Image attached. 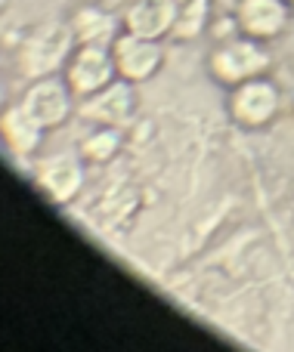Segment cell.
<instances>
[{
  "mask_svg": "<svg viewBox=\"0 0 294 352\" xmlns=\"http://www.w3.org/2000/svg\"><path fill=\"white\" fill-rule=\"evenodd\" d=\"M74 47H78V41H74V31H72V25H68V19L65 22H59V19L43 22L19 43L16 68H19V74L28 80L59 74V72H65Z\"/></svg>",
  "mask_w": 294,
  "mask_h": 352,
  "instance_id": "obj_1",
  "label": "cell"
},
{
  "mask_svg": "<svg viewBox=\"0 0 294 352\" xmlns=\"http://www.w3.org/2000/svg\"><path fill=\"white\" fill-rule=\"evenodd\" d=\"M273 65V56L266 50L264 41H254L248 34H229V37H220L214 50L208 56V72L217 84L223 87H239L251 78H260L266 74Z\"/></svg>",
  "mask_w": 294,
  "mask_h": 352,
  "instance_id": "obj_2",
  "label": "cell"
},
{
  "mask_svg": "<svg viewBox=\"0 0 294 352\" xmlns=\"http://www.w3.org/2000/svg\"><path fill=\"white\" fill-rule=\"evenodd\" d=\"M62 78L68 80V87H72V93L78 99L93 96L96 90L109 87L112 80L118 78V65H115V56H112V47L78 43Z\"/></svg>",
  "mask_w": 294,
  "mask_h": 352,
  "instance_id": "obj_3",
  "label": "cell"
},
{
  "mask_svg": "<svg viewBox=\"0 0 294 352\" xmlns=\"http://www.w3.org/2000/svg\"><path fill=\"white\" fill-rule=\"evenodd\" d=\"M279 102H282L279 87L273 84L266 74L251 78L229 90V115H233V121L239 124V127H248V130L266 127V124L276 118Z\"/></svg>",
  "mask_w": 294,
  "mask_h": 352,
  "instance_id": "obj_4",
  "label": "cell"
},
{
  "mask_svg": "<svg viewBox=\"0 0 294 352\" xmlns=\"http://www.w3.org/2000/svg\"><path fill=\"white\" fill-rule=\"evenodd\" d=\"M22 109L28 111L43 130H56L72 115L74 93L65 78H56V74L37 78V80H31V87L22 93Z\"/></svg>",
  "mask_w": 294,
  "mask_h": 352,
  "instance_id": "obj_5",
  "label": "cell"
},
{
  "mask_svg": "<svg viewBox=\"0 0 294 352\" xmlns=\"http://www.w3.org/2000/svg\"><path fill=\"white\" fill-rule=\"evenodd\" d=\"M112 56L118 65V78L130 80V84H146L165 65V47L161 41H149V37H136L121 28V34L112 43Z\"/></svg>",
  "mask_w": 294,
  "mask_h": 352,
  "instance_id": "obj_6",
  "label": "cell"
},
{
  "mask_svg": "<svg viewBox=\"0 0 294 352\" xmlns=\"http://www.w3.org/2000/svg\"><path fill=\"white\" fill-rule=\"evenodd\" d=\"M134 87L136 84H130V80L115 78L109 87L81 99V118L96 124V127H124V124H130L136 111Z\"/></svg>",
  "mask_w": 294,
  "mask_h": 352,
  "instance_id": "obj_7",
  "label": "cell"
},
{
  "mask_svg": "<svg viewBox=\"0 0 294 352\" xmlns=\"http://www.w3.org/2000/svg\"><path fill=\"white\" fill-rule=\"evenodd\" d=\"M233 19L242 34L266 43V41H276L288 28L291 6L288 0H235Z\"/></svg>",
  "mask_w": 294,
  "mask_h": 352,
  "instance_id": "obj_8",
  "label": "cell"
},
{
  "mask_svg": "<svg viewBox=\"0 0 294 352\" xmlns=\"http://www.w3.org/2000/svg\"><path fill=\"white\" fill-rule=\"evenodd\" d=\"M84 161V158H81ZM72 155H50L37 161L34 182L53 204H68L84 186V164Z\"/></svg>",
  "mask_w": 294,
  "mask_h": 352,
  "instance_id": "obj_9",
  "label": "cell"
},
{
  "mask_svg": "<svg viewBox=\"0 0 294 352\" xmlns=\"http://www.w3.org/2000/svg\"><path fill=\"white\" fill-rule=\"evenodd\" d=\"M180 12V0H134L121 16V28L136 37L161 41L171 37Z\"/></svg>",
  "mask_w": 294,
  "mask_h": 352,
  "instance_id": "obj_10",
  "label": "cell"
},
{
  "mask_svg": "<svg viewBox=\"0 0 294 352\" xmlns=\"http://www.w3.org/2000/svg\"><path fill=\"white\" fill-rule=\"evenodd\" d=\"M68 25L74 31V41L78 43H99V47H112L115 37L121 34L118 31V19L112 16L109 10L96 3H84L68 16Z\"/></svg>",
  "mask_w": 294,
  "mask_h": 352,
  "instance_id": "obj_11",
  "label": "cell"
},
{
  "mask_svg": "<svg viewBox=\"0 0 294 352\" xmlns=\"http://www.w3.org/2000/svg\"><path fill=\"white\" fill-rule=\"evenodd\" d=\"M43 127L22 109V102L3 111V142L10 148V155L16 158H31L41 148Z\"/></svg>",
  "mask_w": 294,
  "mask_h": 352,
  "instance_id": "obj_12",
  "label": "cell"
},
{
  "mask_svg": "<svg viewBox=\"0 0 294 352\" xmlns=\"http://www.w3.org/2000/svg\"><path fill=\"white\" fill-rule=\"evenodd\" d=\"M214 3L211 0H180V12L174 22L171 37L174 41H196L211 28V16H214Z\"/></svg>",
  "mask_w": 294,
  "mask_h": 352,
  "instance_id": "obj_13",
  "label": "cell"
},
{
  "mask_svg": "<svg viewBox=\"0 0 294 352\" xmlns=\"http://www.w3.org/2000/svg\"><path fill=\"white\" fill-rule=\"evenodd\" d=\"M121 152V127H99L81 140V158L93 164H105Z\"/></svg>",
  "mask_w": 294,
  "mask_h": 352,
  "instance_id": "obj_14",
  "label": "cell"
},
{
  "mask_svg": "<svg viewBox=\"0 0 294 352\" xmlns=\"http://www.w3.org/2000/svg\"><path fill=\"white\" fill-rule=\"evenodd\" d=\"M288 6H291V12H294V0H288Z\"/></svg>",
  "mask_w": 294,
  "mask_h": 352,
  "instance_id": "obj_15",
  "label": "cell"
}]
</instances>
